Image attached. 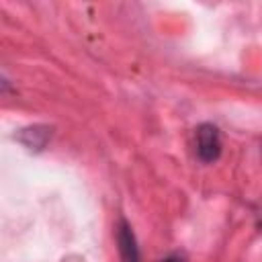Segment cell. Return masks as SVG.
Returning <instances> with one entry per match:
<instances>
[{"mask_svg": "<svg viewBox=\"0 0 262 262\" xmlns=\"http://www.w3.org/2000/svg\"><path fill=\"white\" fill-rule=\"evenodd\" d=\"M23 133H25V135H31V139L23 141L27 147H31V149H41V147L45 145V141H47V137H49L51 129H49V127H45V125H35V127L23 129Z\"/></svg>", "mask_w": 262, "mask_h": 262, "instance_id": "3957f363", "label": "cell"}, {"mask_svg": "<svg viewBox=\"0 0 262 262\" xmlns=\"http://www.w3.org/2000/svg\"><path fill=\"white\" fill-rule=\"evenodd\" d=\"M117 248H119V256L121 262H141V254H139V246H137V237L133 233V227L129 225L127 219H119L117 221Z\"/></svg>", "mask_w": 262, "mask_h": 262, "instance_id": "7a4b0ae2", "label": "cell"}, {"mask_svg": "<svg viewBox=\"0 0 262 262\" xmlns=\"http://www.w3.org/2000/svg\"><path fill=\"white\" fill-rule=\"evenodd\" d=\"M194 154L203 164H213L221 156V133L213 123H203L194 129Z\"/></svg>", "mask_w": 262, "mask_h": 262, "instance_id": "6da1fadb", "label": "cell"}, {"mask_svg": "<svg viewBox=\"0 0 262 262\" xmlns=\"http://www.w3.org/2000/svg\"><path fill=\"white\" fill-rule=\"evenodd\" d=\"M160 262H186V258H184L182 254H178V252H172V254H168L166 258H162Z\"/></svg>", "mask_w": 262, "mask_h": 262, "instance_id": "277c9868", "label": "cell"}]
</instances>
